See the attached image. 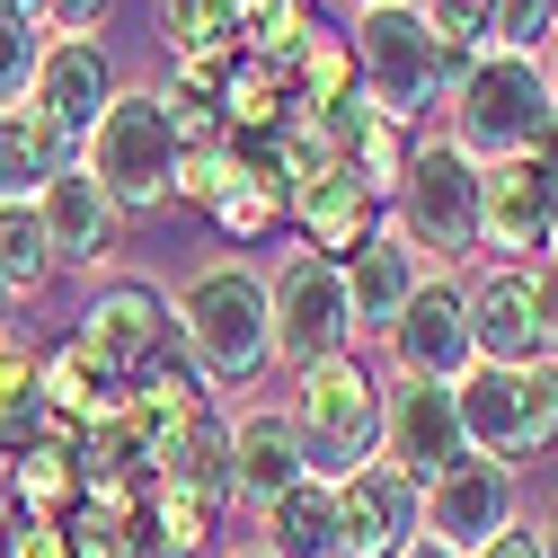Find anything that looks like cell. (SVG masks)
Returning <instances> with one entry per match:
<instances>
[{
  "label": "cell",
  "instance_id": "cell-1",
  "mask_svg": "<svg viewBox=\"0 0 558 558\" xmlns=\"http://www.w3.org/2000/svg\"><path fill=\"white\" fill-rule=\"evenodd\" d=\"M178 328L204 381H257L275 364V319H266V275L248 257H214L186 275L178 293Z\"/></svg>",
  "mask_w": 558,
  "mask_h": 558
},
{
  "label": "cell",
  "instance_id": "cell-2",
  "mask_svg": "<svg viewBox=\"0 0 558 558\" xmlns=\"http://www.w3.org/2000/svg\"><path fill=\"white\" fill-rule=\"evenodd\" d=\"M355 89L373 98V116H390L399 133H426V116L444 107L461 62L435 45V27L416 19V0H390V10H355Z\"/></svg>",
  "mask_w": 558,
  "mask_h": 558
},
{
  "label": "cell",
  "instance_id": "cell-3",
  "mask_svg": "<svg viewBox=\"0 0 558 558\" xmlns=\"http://www.w3.org/2000/svg\"><path fill=\"white\" fill-rule=\"evenodd\" d=\"M444 107H452L444 143H461L478 169L523 160V151L541 143V124L558 116L549 72H541V62H523V53H478V62H461L452 89H444Z\"/></svg>",
  "mask_w": 558,
  "mask_h": 558
},
{
  "label": "cell",
  "instance_id": "cell-4",
  "mask_svg": "<svg viewBox=\"0 0 558 558\" xmlns=\"http://www.w3.org/2000/svg\"><path fill=\"white\" fill-rule=\"evenodd\" d=\"M381 408H390V381H381L364 355H328V364H311V373H302V399L284 408L293 435H302V470L337 487L345 470L381 461Z\"/></svg>",
  "mask_w": 558,
  "mask_h": 558
},
{
  "label": "cell",
  "instance_id": "cell-5",
  "mask_svg": "<svg viewBox=\"0 0 558 558\" xmlns=\"http://www.w3.org/2000/svg\"><path fill=\"white\" fill-rule=\"evenodd\" d=\"M452 399H461V435L478 461L523 470L558 452V364H470Z\"/></svg>",
  "mask_w": 558,
  "mask_h": 558
},
{
  "label": "cell",
  "instance_id": "cell-6",
  "mask_svg": "<svg viewBox=\"0 0 558 558\" xmlns=\"http://www.w3.org/2000/svg\"><path fill=\"white\" fill-rule=\"evenodd\" d=\"M81 169L107 186V204L124 222L178 204V133L160 116V89H116V107L98 116V133L81 143Z\"/></svg>",
  "mask_w": 558,
  "mask_h": 558
},
{
  "label": "cell",
  "instance_id": "cell-7",
  "mask_svg": "<svg viewBox=\"0 0 558 558\" xmlns=\"http://www.w3.org/2000/svg\"><path fill=\"white\" fill-rule=\"evenodd\" d=\"M478 160L461 151V143H444V133H416V151H408V178H399V240L416 248V257H478Z\"/></svg>",
  "mask_w": 558,
  "mask_h": 558
},
{
  "label": "cell",
  "instance_id": "cell-8",
  "mask_svg": "<svg viewBox=\"0 0 558 558\" xmlns=\"http://www.w3.org/2000/svg\"><path fill=\"white\" fill-rule=\"evenodd\" d=\"M470 293V337L478 364H558V266L523 257V266H487Z\"/></svg>",
  "mask_w": 558,
  "mask_h": 558
},
{
  "label": "cell",
  "instance_id": "cell-9",
  "mask_svg": "<svg viewBox=\"0 0 558 558\" xmlns=\"http://www.w3.org/2000/svg\"><path fill=\"white\" fill-rule=\"evenodd\" d=\"M72 337L89 345L124 390L151 381V373H169V364H195V355H186V328H178V302H160V284H107V293L81 311Z\"/></svg>",
  "mask_w": 558,
  "mask_h": 558
},
{
  "label": "cell",
  "instance_id": "cell-10",
  "mask_svg": "<svg viewBox=\"0 0 558 558\" xmlns=\"http://www.w3.org/2000/svg\"><path fill=\"white\" fill-rule=\"evenodd\" d=\"M266 319H275V355L284 364H328V355H345L355 345V311H345V275H337V257H311V248H293L284 266L266 275Z\"/></svg>",
  "mask_w": 558,
  "mask_h": 558
},
{
  "label": "cell",
  "instance_id": "cell-11",
  "mask_svg": "<svg viewBox=\"0 0 558 558\" xmlns=\"http://www.w3.org/2000/svg\"><path fill=\"white\" fill-rule=\"evenodd\" d=\"M416 532H426V487L399 461H364L337 478V549L345 558H399Z\"/></svg>",
  "mask_w": 558,
  "mask_h": 558
},
{
  "label": "cell",
  "instance_id": "cell-12",
  "mask_svg": "<svg viewBox=\"0 0 558 558\" xmlns=\"http://www.w3.org/2000/svg\"><path fill=\"white\" fill-rule=\"evenodd\" d=\"M390 364H399V381H444V390L478 364L470 293L452 284V275H426V284H416V302L390 319Z\"/></svg>",
  "mask_w": 558,
  "mask_h": 558
},
{
  "label": "cell",
  "instance_id": "cell-13",
  "mask_svg": "<svg viewBox=\"0 0 558 558\" xmlns=\"http://www.w3.org/2000/svg\"><path fill=\"white\" fill-rule=\"evenodd\" d=\"M381 461H399L416 487H435L470 461V435H461V399L444 381H390V408H381Z\"/></svg>",
  "mask_w": 558,
  "mask_h": 558
},
{
  "label": "cell",
  "instance_id": "cell-14",
  "mask_svg": "<svg viewBox=\"0 0 558 558\" xmlns=\"http://www.w3.org/2000/svg\"><path fill=\"white\" fill-rule=\"evenodd\" d=\"M116 62H107V45L98 36H62V45H45V62H36V81H27V107L62 133V143H89L98 133V116L116 107Z\"/></svg>",
  "mask_w": 558,
  "mask_h": 558
},
{
  "label": "cell",
  "instance_id": "cell-15",
  "mask_svg": "<svg viewBox=\"0 0 558 558\" xmlns=\"http://www.w3.org/2000/svg\"><path fill=\"white\" fill-rule=\"evenodd\" d=\"M514 497H523V470H506V461H461L452 478H435L426 487V541H444V549H487L497 532H514Z\"/></svg>",
  "mask_w": 558,
  "mask_h": 558
},
{
  "label": "cell",
  "instance_id": "cell-16",
  "mask_svg": "<svg viewBox=\"0 0 558 558\" xmlns=\"http://www.w3.org/2000/svg\"><path fill=\"white\" fill-rule=\"evenodd\" d=\"M549 231H558V186L532 160H497V169L478 178V248L497 257V266L549 257Z\"/></svg>",
  "mask_w": 558,
  "mask_h": 558
},
{
  "label": "cell",
  "instance_id": "cell-17",
  "mask_svg": "<svg viewBox=\"0 0 558 558\" xmlns=\"http://www.w3.org/2000/svg\"><path fill=\"white\" fill-rule=\"evenodd\" d=\"M36 214H45V240H53V266H107L124 248V214L107 204V186L72 160L45 195H36Z\"/></svg>",
  "mask_w": 558,
  "mask_h": 558
},
{
  "label": "cell",
  "instance_id": "cell-18",
  "mask_svg": "<svg viewBox=\"0 0 558 558\" xmlns=\"http://www.w3.org/2000/svg\"><path fill=\"white\" fill-rule=\"evenodd\" d=\"M337 275H345V311H355V328H381L390 337V319L416 302V284H426V257L381 222L355 257H337Z\"/></svg>",
  "mask_w": 558,
  "mask_h": 558
},
{
  "label": "cell",
  "instance_id": "cell-19",
  "mask_svg": "<svg viewBox=\"0 0 558 558\" xmlns=\"http://www.w3.org/2000/svg\"><path fill=\"white\" fill-rule=\"evenodd\" d=\"M231 497H248V506H275L284 487H302L311 470H302V435H293V416L284 408H248V416H231Z\"/></svg>",
  "mask_w": 558,
  "mask_h": 558
},
{
  "label": "cell",
  "instance_id": "cell-20",
  "mask_svg": "<svg viewBox=\"0 0 558 558\" xmlns=\"http://www.w3.org/2000/svg\"><path fill=\"white\" fill-rule=\"evenodd\" d=\"M284 214L302 222V248H311V257H355V248L381 231V204H373V186H364L355 169H345V160H337L328 178H311V186L284 204Z\"/></svg>",
  "mask_w": 558,
  "mask_h": 558
},
{
  "label": "cell",
  "instance_id": "cell-21",
  "mask_svg": "<svg viewBox=\"0 0 558 558\" xmlns=\"http://www.w3.org/2000/svg\"><path fill=\"white\" fill-rule=\"evenodd\" d=\"M81 151L36 116V107H0V204H36Z\"/></svg>",
  "mask_w": 558,
  "mask_h": 558
},
{
  "label": "cell",
  "instance_id": "cell-22",
  "mask_svg": "<svg viewBox=\"0 0 558 558\" xmlns=\"http://www.w3.org/2000/svg\"><path fill=\"white\" fill-rule=\"evenodd\" d=\"M266 558H345L337 549V487L328 478H302V487H284V497L266 506V541H257Z\"/></svg>",
  "mask_w": 558,
  "mask_h": 558
},
{
  "label": "cell",
  "instance_id": "cell-23",
  "mask_svg": "<svg viewBox=\"0 0 558 558\" xmlns=\"http://www.w3.org/2000/svg\"><path fill=\"white\" fill-rule=\"evenodd\" d=\"M45 435V390H36V355L19 337H0V461H10L19 444Z\"/></svg>",
  "mask_w": 558,
  "mask_h": 558
},
{
  "label": "cell",
  "instance_id": "cell-24",
  "mask_svg": "<svg viewBox=\"0 0 558 558\" xmlns=\"http://www.w3.org/2000/svg\"><path fill=\"white\" fill-rule=\"evenodd\" d=\"M0 275H10V293H36L53 275V240L36 204H0Z\"/></svg>",
  "mask_w": 558,
  "mask_h": 558
},
{
  "label": "cell",
  "instance_id": "cell-25",
  "mask_svg": "<svg viewBox=\"0 0 558 558\" xmlns=\"http://www.w3.org/2000/svg\"><path fill=\"white\" fill-rule=\"evenodd\" d=\"M160 27H169V53H178V62L240 53V36H231V0H160Z\"/></svg>",
  "mask_w": 558,
  "mask_h": 558
},
{
  "label": "cell",
  "instance_id": "cell-26",
  "mask_svg": "<svg viewBox=\"0 0 558 558\" xmlns=\"http://www.w3.org/2000/svg\"><path fill=\"white\" fill-rule=\"evenodd\" d=\"M214 222H222L231 240H266L275 222H284V195H275L257 169H240V160H231V186L214 195Z\"/></svg>",
  "mask_w": 558,
  "mask_h": 558
},
{
  "label": "cell",
  "instance_id": "cell-27",
  "mask_svg": "<svg viewBox=\"0 0 558 558\" xmlns=\"http://www.w3.org/2000/svg\"><path fill=\"white\" fill-rule=\"evenodd\" d=\"M549 45H558L549 0H497V10H487V53H523V62H541Z\"/></svg>",
  "mask_w": 558,
  "mask_h": 558
},
{
  "label": "cell",
  "instance_id": "cell-28",
  "mask_svg": "<svg viewBox=\"0 0 558 558\" xmlns=\"http://www.w3.org/2000/svg\"><path fill=\"white\" fill-rule=\"evenodd\" d=\"M487 10H497V0H416V19L435 27V45L452 62H478L487 53Z\"/></svg>",
  "mask_w": 558,
  "mask_h": 558
},
{
  "label": "cell",
  "instance_id": "cell-29",
  "mask_svg": "<svg viewBox=\"0 0 558 558\" xmlns=\"http://www.w3.org/2000/svg\"><path fill=\"white\" fill-rule=\"evenodd\" d=\"M36 62H45V27L19 19V10H0V107H27Z\"/></svg>",
  "mask_w": 558,
  "mask_h": 558
},
{
  "label": "cell",
  "instance_id": "cell-30",
  "mask_svg": "<svg viewBox=\"0 0 558 558\" xmlns=\"http://www.w3.org/2000/svg\"><path fill=\"white\" fill-rule=\"evenodd\" d=\"M231 186V133L222 143H195V151H178V204H204L214 214V195Z\"/></svg>",
  "mask_w": 558,
  "mask_h": 558
},
{
  "label": "cell",
  "instance_id": "cell-31",
  "mask_svg": "<svg viewBox=\"0 0 558 558\" xmlns=\"http://www.w3.org/2000/svg\"><path fill=\"white\" fill-rule=\"evenodd\" d=\"M98 19H107V0H36L45 45H62V36H98Z\"/></svg>",
  "mask_w": 558,
  "mask_h": 558
},
{
  "label": "cell",
  "instance_id": "cell-32",
  "mask_svg": "<svg viewBox=\"0 0 558 558\" xmlns=\"http://www.w3.org/2000/svg\"><path fill=\"white\" fill-rule=\"evenodd\" d=\"M0 549H10V558H72V532H62L53 514H27V523L0 541Z\"/></svg>",
  "mask_w": 558,
  "mask_h": 558
},
{
  "label": "cell",
  "instance_id": "cell-33",
  "mask_svg": "<svg viewBox=\"0 0 558 558\" xmlns=\"http://www.w3.org/2000/svg\"><path fill=\"white\" fill-rule=\"evenodd\" d=\"M470 558H541V532H532V523H514V532H497L487 549H470Z\"/></svg>",
  "mask_w": 558,
  "mask_h": 558
},
{
  "label": "cell",
  "instance_id": "cell-34",
  "mask_svg": "<svg viewBox=\"0 0 558 558\" xmlns=\"http://www.w3.org/2000/svg\"><path fill=\"white\" fill-rule=\"evenodd\" d=\"M523 160H532V169H541V178H549V186H558V116H549V124H541V143H532V151H523Z\"/></svg>",
  "mask_w": 558,
  "mask_h": 558
},
{
  "label": "cell",
  "instance_id": "cell-35",
  "mask_svg": "<svg viewBox=\"0 0 558 558\" xmlns=\"http://www.w3.org/2000/svg\"><path fill=\"white\" fill-rule=\"evenodd\" d=\"M27 523V506H19V487H10V461H0V541H10Z\"/></svg>",
  "mask_w": 558,
  "mask_h": 558
},
{
  "label": "cell",
  "instance_id": "cell-36",
  "mask_svg": "<svg viewBox=\"0 0 558 558\" xmlns=\"http://www.w3.org/2000/svg\"><path fill=\"white\" fill-rule=\"evenodd\" d=\"M399 558H461V549H444V541H426V532H416V541H408Z\"/></svg>",
  "mask_w": 558,
  "mask_h": 558
},
{
  "label": "cell",
  "instance_id": "cell-37",
  "mask_svg": "<svg viewBox=\"0 0 558 558\" xmlns=\"http://www.w3.org/2000/svg\"><path fill=\"white\" fill-rule=\"evenodd\" d=\"M532 532H541V558H558V506H549V514H541Z\"/></svg>",
  "mask_w": 558,
  "mask_h": 558
},
{
  "label": "cell",
  "instance_id": "cell-38",
  "mask_svg": "<svg viewBox=\"0 0 558 558\" xmlns=\"http://www.w3.org/2000/svg\"><path fill=\"white\" fill-rule=\"evenodd\" d=\"M10 311H19V293H10V275H0V337H10Z\"/></svg>",
  "mask_w": 558,
  "mask_h": 558
},
{
  "label": "cell",
  "instance_id": "cell-39",
  "mask_svg": "<svg viewBox=\"0 0 558 558\" xmlns=\"http://www.w3.org/2000/svg\"><path fill=\"white\" fill-rule=\"evenodd\" d=\"M541 72H549V98H558V45H549V53H541Z\"/></svg>",
  "mask_w": 558,
  "mask_h": 558
},
{
  "label": "cell",
  "instance_id": "cell-40",
  "mask_svg": "<svg viewBox=\"0 0 558 558\" xmlns=\"http://www.w3.org/2000/svg\"><path fill=\"white\" fill-rule=\"evenodd\" d=\"M0 10H19V19H36V0H0Z\"/></svg>",
  "mask_w": 558,
  "mask_h": 558
},
{
  "label": "cell",
  "instance_id": "cell-41",
  "mask_svg": "<svg viewBox=\"0 0 558 558\" xmlns=\"http://www.w3.org/2000/svg\"><path fill=\"white\" fill-rule=\"evenodd\" d=\"M222 558H266V549H222Z\"/></svg>",
  "mask_w": 558,
  "mask_h": 558
},
{
  "label": "cell",
  "instance_id": "cell-42",
  "mask_svg": "<svg viewBox=\"0 0 558 558\" xmlns=\"http://www.w3.org/2000/svg\"><path fill=\"white\" fill-rule=\"evenodd\" d=\"M355 10H390V0H355Z\"/></svg>",
  "mask_w": 558,
  "mask_h": 558
},
{
  "label": "cell",
  "instance_id": "cell-43",
  "mask_svg": "<svg viewBox=\"0 0 558 558\" xmlns=\"http://www.w3.org/2000/svg\"><path fill=\"white\" fill-rule=\"evenodd\" d=\"M549 266H558V231H549Z\"/></svg>",
  "mask_w": 558,
  "mask_h": 558
},
{
  "label": "cell",
  "instance_id": "cell-44",
  "mask_svg": "<svg viewBox=\"0 0 558 558\" xmlns=\"http://www.w3.org/2000/svg\"><path fill=\"white\" fill-rule=\"evenodd\" d=\"M549 19H558V0H549Z\"/></svg>",
  "mask_w": 558,
  "mask_h": 558
},
{
  "label": "cell",
  "instance_id": "cell-45",
  "mask_svg": "<svg viewBox=\"0 0 558 558\" xmlns=\"http://www.w3.org/2000/svg\"><path fill=\"white\" fill-rule=\"evenodd\" d=\"M0 558H10V549H0Z\"/></svg>",
  "mask_w": 558,
  "mask_h": 558
}]
</instances>
